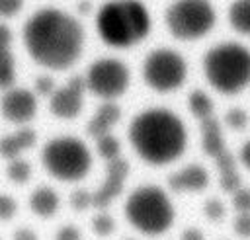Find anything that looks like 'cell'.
<instances>
[{
  "label": "cell",
  "instance_id": "2e32d148",
  "mask_svg": "<svg viewBox=\"0 0 250 240\" xmlns=\"http://www.w3.org/2000/svg\"><path fill=\"white\" fill-rule=\"evenodd\" d=\"M199 137H201V148L209 158H217L227 150L225 144V129L221 121L213 115L209 119L199 121Z\"/></svg>",
  "mask_w": 250,
  "mask_h": 240
},
{
  "label": "cell",
  "instance_id": "d6986e66",
  "mask_svg": "<svg viewBox=\"0 0 250 240\" xmlns=\"http://www.w3.org/2000/svg\"><path fill=\"white\" fill-rule=\"evenodd\" d=\"M188 111L197 121L209 119V117L215 115V101L205 90L195 88L188 94Z\"/></svg>",
  "mask_w": 250,
  "mask_h": 240
},
{
  "label": "cell",
  "instance_id": "603a6c76",
  "mask_svg": "<svg viewBox=\"0 0 250 240\" xmlns=\"http://www.w3.org/2000/svg\"><path fill=\"white\" fill-rule=\"evenodd\" d=\"M16 82V60L10 49L0 47V90L12 88Z\"/></svg>",
  "mask_w": 250,
  "mask_h": 240
},
{
  "label": "cell",
  "instance_id": "f1b7e54d",
  "mask_svg": "<svg viewBox=\"0 0 250 240\" xmlns=\"http://www.w3.org/2000/svg\"><path fill=\"white\" fill-rule=\"evenodd\" d=\"M16 215H18V201L8 193H0V222H8Z\"/></svg>",
  "mask_w": 250,
  "mask_h": 240
},
{
  "label": "cell",
  "instance_id": "52a82bcc",
  "mask_svg": "<svg viewBox=\"0 0 250 240\" xmlns=\"http://www.w3.org/2000/svg\"><path fill=\"white\" fill-rule=\"evenodd\" d=\"M172 37L180 41H197L217 23V12L209 0H174L164 16Z\"/></svg>",
  "mask_w": 250,
  "mask_h": 240
},
{
  "label": "cell",
  "instance_id": "74e56055",
  "mask_svg": "<svg viewBox=\"0 0 250 240\" xmlns=\"http://www.w3.org/2000/svg\"><path fill=\"white\" fill-rule=\"evenodd\" d=\"M80 12H90V2H80Z\"/></svg>",
  "mask_w": 250,
  "mask_h": 240
},
{
  "label": "cell",
  "instance_id": "7c38bea8",
  "mask_svg": "<svg viewBox=\"0 0 250 240\" xmlns=\"http://www.w3.org/2000/svg\"><path fill=\"white\" fill-rule=\"evenodd\" d=\"M37 96L33 90L12 86L2 92L0 98V113L12 125H29V121L37 113Z\"/></svg>",
  "mask_w": 250,
  "mask_h": 240
},
{
  "label": "cell",
  "instance_id": "8992f818",
  "mask_svg": "<svg viewBox=\"0 0 250 240\" xmlns=\"http://www.w3.org/2000/svg\"><path fill=\"white\" fill-rule=\"evenodd\" d=\"M92 152L88 144L74 135L53 137L43 144L41 164L45 172L64 183L80 181L92 170Z\"/></svg>",
  "mask_w": 250,
  "mask_h": 240
},
{
  "label": "cell",
  "instance_id": "e575fe53",
  "mask_svg": "<svg viewBox=\"0 0 250 240\" xmlns=\"http://www.w3.org/2000/svg\"><path fill=\"white\" fill-rule=\"evenodd\" d=\"M236 162H238V166H242V168L250 170V139H248V140L238 148Z\"/></svg>",
  "mask_w": 250,
  "mask_h": 240
},
{
  "label": "cell",
  "instance_id": "836d02e7",
  "mask_svg": "<svg viewBox=\"0 0 250 240\" xmlns=\"http://www.w3.org/2000/svg\"><path fill=\"white\" fill-rule=\"evenodd\" d=\"M12 240H39V234L29 226H18L12 234Z\"/></svg>",
  "mask_w": 250,
  "mask_h": 240
},
{
  "label": "cell",
  "instance_id": "f546056e",
  "mask_svg": "<svg viewBox=\"0 0 250 240\" xmlns=\"http://www.w3.org/2000/svg\"><path fill=\"white\" fill-rule=\"evenodd\" d=\"M55 88H57V84H55V80L51 78V76H37L35 78V84H33V94L37 96V98H47L49 100V96L55 92Z\"/></svg>",
  "mask_w": 250,
  "mask_h": 240
},
{
  "label": "cell",
  "instance_id": "ba28073f",
  "mask_svg": "<svg viewBox=\"0 0 250 240\" xmlns=\"http://www.w3.org/2000/svg\"><path fill=\"white\" fill-rule=\"evenodd\" d=\"M188 78L186 59L168 47L154 49L143 60V80L158 94H172L184 86Z\"/></svg>",
  "mask_w": 250,
  "mask_h": 240
},
{
  "label": "cell",
  "instance_id": "44dd1931",
  "mask_svg": "<svg viewBox=\"0 0 250 240\" xmlns=\"http://www.w3.org/2000/svg\"><path fill=\"white\" fill-rule=\"evenodd\" d=\"M33 176V168L29 164V160H25L23 156L20 158H14V160H8V166H6V178L16 183V185H25Z\"/></svg>",
  "mask_w": 250,
  "mask_h": 240
},
{
  "label": "cell",
  "instance_id": "4fadbf2b",
  "mask_svg": "<svg viewBox=\"0 0 250 240\" xmlns=\"http://www.w3.org/2000/svg\"><path fill=\"white\" fill-rule=\"evenodd\" d=\"M209 185V172L201 164H186L168 176V189L174 193H201Z\"/></svg>",
  "mask_w": 250,
  "mask_h": 240
},
{
  "label": "cell",
  "instance_id": "277c9868",
  "mask_svg": "<svg viewBox=\"0 0 250 240\" xmlns=\"http://www.w3.org/2000/svg\"><path fill=\"white\" fill-rule=\"evenodd\" d=\"M209 86L223 96H236L250 86V49L236 41L213 45L203 57Z\"/></svg>",
  "mask_w": 250,
  "mask_h": 240
},
{
  "label": "cell",
  "instance_id": "4316f807",
  "mask_svg": "<svg viewBox=\"0 0 250 240\" xmlns=\"http://www.w3.org/2000/svg\"><path fill=\"white\" fill-rule=\"evenodd\" d=\"M203 215L211 222H221L227 215V207L219 197H207L203 203Z\"/></svg>",
  "mask_w": 250,
  "mask_h": 240
},
{
  "label": "cell",
  "instance_id": "9a60e30c",
  "mask_svg": "<svg viewBox=\"0 0 250 240\" xmlns=\"http://www.w3.org/2000/svg\"><path fill=\"white\" fill-rule=\"evenodd\" d=\"M121 119V107L117 101H102L86 123V133L92 139L107 135Z\"/></svg>",
  "mask_w": 250,
  "mask_h": 240
},
{
  "label": "cell",
  "instance_id": "d590c367",
  "mask_svg": "<svg viewBox=\"0 0 250 240\" xmlns=\"http://www.w3.org/2000/svg\"><path fill=\"white\" fill-rule=\"evenodd\" d=\"M180 240H205V234H203V230L197 228V226H188V228L182 230Z\"/></svg>",
  "mask_w": 250,
  "mask_h": 240
},
{
  "label": "cell",
  "instance_id": "d4e9b609",
  "mask_svg": "<svg viewBox=\"0 0 250 240\" xmlns=\"http://www.w3.org/2000/svg\"><path fill=\"white\" fill-rule=\"evenodd\" d=\"M90 226H92V232H94L96 236L107 238V236H111V234L115 232V219H113L105 209H100V211H96V215L92 217Z\"/></svg>",
  "mask_w": 250,
  "mask_h": 240
},
{
  "label": "cell",
  "instance_id": "cb8c5ba5",
  "mask_svg": "<svg viewBox=\"0 0 250 240\" xmlns=\"http://www.w3.org/2000/svg\"><path fill=\"white\" fill-rule=\"evenodd\" d=\"M248 123H250V115H248V111L244 109V107H229L227 111H225V115H223V119H221V125H223V129L227 127L229 131H244L246 127H248Z\"/></svg>",
  "mask_w": 250,
  "mask_h": 240
},
{
  "label": "cell",
  "instance_id": "d6a6232c",
  "mask_svg": "<svg viewBox=\"0 0 250 240\" xmlns=\"http://www.w3.org/2000/svg\"><path fill=\"white\" fill-rule=\"evenodd\" d=\"M23 6V0H0V18H14Z\"/></svg>",
  "mask_w": 250,
  "mask_h": 240
},
{
  "label": "cell",
  "instance_id": "6da1fadb",
  "mask_svg": "<svg viewBox=\"0 0 250 240\" xmlns=\"http://www.w3.org/2000/svg\"><path fill=\"white\" fill-rule=\"evenodd\" d=\"M27 55L49 70H66L74 66L84 49V29L76 18L59 10H37L21 31Z\"/></svg>",
  "mask_w": 250,
  "mask_h": 240
},
{
  "label": "cell",
  "instance_id": "7a4b0ae2",
  "mask_svg": "<svg viewBox=\"0 0 250 240\" xmlns=\"http://www.w3.org/2000/svg\"><path fill=\"white\" fill-rule=\"evenodd\" d=\"M135 154L148 166H168L182 158L188 148V129L184 121L166 107H146L139 111L127 131Z\"/></svg>",
  "mask_w": 250,
  "mask_h": 240
},
{
  "label": "cell",
  "instance_id": "83f0119b",
  "mask_svg": "<svg viewBox=\"0 0 250 240\" xmlns=\"http://www.w3.org/2000/svg\"><path fill=\"white\" fill-rule=\"evenodd\" d=\"M230 203L236 213H250V187L240 185L236 191L230 193Z\"/></svg>",
  "mask_w": 250,
  "mask_h": 240
},
{
  "label": "cell",
  "instance_id": "ffe728a7",
  "mask_svg": "<svg viewBox=\"0 0 250 240\" xmlns=\"http://www.w3.org/2000/svg\"><path fill=\"white\" fill-rule=\"evenodd\" d=\"M229 23L236 33L250 37V0H234L230 4Z\"/></svg>",
  "mask_w": 250,
  "mask_h": 240
},
{
  "label": "cell",
  "instance_id": "1f68e13d",
  "mask_svg": "<svg viewBox=\"0 0 250 240\" xmlns=\"http://www.w3.org/2000/svg\"><path fill=\"white\" fill-rule=\"evenodd\" d=\"M53 240H82V232L74 224H62L57 228Z\"/></svg>",
  "mask_w": 250,
  "mask_h": 240
},
{
  "label": "cell",
  "instance_id": "9c48e42d",
  "mask_svg": "<svg viewBox=\"0 0 250 240\" xmlns=\"http://www.w3.org/2000/svg\"><path fill=\"white\" fill-rule=\"evenodd\" d=\"M82 78L86 92L100 98L102 101H115L129 90L131 84V72L127 64L113 57L96 59Z\"/></svg>",
  "mask_w": 250,
  "mask_h": 240
},
{
  "label": "cell",
  "instance_id": "f35d334b",
  "mask_svg": "<svg viewBox=\"0 0 250 240\" xmlns=\"http://www.w3.org/2000/svg\"><path fill=\"white\" fill-rule=\"evenodd\" d=\"M125 240H135V238H125Z\"/></svg>",
  "mask_w": 250,
  "mask_h": 240
},
{
  "label": "cell",
  "instance_id": "4dcf8cb0",
  "mask_svg": "<svg viewBox=\"0 0 250 240\" xmlns=\"http://www.w3.org/2000/svg\"><path fill=\"white\" fill-rule=\"evenodd\" d=\"M232 230L238 238H250V213H236L232 220Z\"/></svg>",
  "mask_w": 250,
  "mask_h": 240
},
{
  "label": "cell",
  "instance_id": "e0dca14e",
  "mask_svg": "<svg viewBox=\"0 0 250 240\" xmlns=\"http://www.w3.org/2000/svg\"><path fill=\"white\" fill-rule=\"evenodd\" d=\"M61 197L51 185H37L29 195V209L39 219H51L59 213Z\"/></svg>",
  "mask_w": 250,
  "mask_h": 240
},
{
  "label": "cell",
  "instance_id": "8d00e7d4",
  "mask_svg": "<svg viewBox=\"0 0 250 240\" xmlns=\"http://www.w3.org/2000/svg\"><path fill=\"white\" fill-rule=\"evenodd\" d=\"M12 39H14V35H12V29H10L8 25L0 23V47H4V49H10V47H12Z\"/></svg>",
  "mask_w": 250,
  "mask_h": 240
},
{
  "label": "cell",
  "instance_id": "ab89813d",
  "mask_svg": "<svg viewBox=\"0 0 250 240\" xmlns=\"http://www.w3.org/2000/svg\"><path fill=\"white\" fill-rule=\"evenodd\" d=\"M0 240H2V238H0Z\"/></svg>",
  "mask_w": 250,
  "mask_h": 240
},
{
  "label": "cell",
  "instance_id": "7402d4cb",
  "mask_svg": "<svg viewBox=\"0 0 250 240\" xmlns=\"http://www.w3.org/2000/svg\"><path fill=\"white\" fill-rule=\"evenodd\" d=\"M96 142V154L109 162V160H115L121 156V140L113 135V133H107V135H102L98 139H94Z\"/></svg>",
  "mask_w": 250,
  "mask_h": 240
},
{
  "label": "cell",
  "instance_id": "3957f363",
  "mask_svg": "<svg viewBox=\"0 0 250 240\" xmlns=\"http://www.w3.org/2000/svg\"><path fill=\"white\" fill-rule=\"evenodd\" d=\"M152 18L141 0H109L96 14L100 39L113 49H129L148 37Z\"/></svg>",
  "mask_w": 250,
  "mask_h": 240
},
{
  "label": "cell",
  "instance_id": "ac0fdd59",
  "mask_svg": "<svg viewBox=\"0 0 250 240\" xmlns=\"http://www.w3.org/2000/svg\"><path fill=\"white\" fill-rule=\"evenodd\" d=\"M215 166H217V174H219V187L225 193H232L242 185L238 162L229 150H225L221 156L215 158Z\"/></svg>",
  "mask_w": 250,
  "mask_h": 240
},
{
  "label": "cell",
  "instance_id": "30bf717a",
  "mask_svg": "<svg viewBox=\"0 0 250 240\" xmlns=\"http://www.w3.org/2000/svg\"><path fill=\"white\" fill-rule=\"evenodd\" d=\"M84 94H86V84L82 76H72L70 80H66V84L57 86L55 92L49 96L51 115L62 121L76 119L84 107Z\"/></svg>",
  "mask_w": 250,
  "mask_h": 240
},
{
  "label": "cell",
  "instance_id": "484cf974",
  "mask_svg": "<svg viewBox=\"0 0 250 240\" xmlns=\"http://www.w3.org/2000/svg\"><path fill=\"white\" fill-rule=\"evenodd\" d=\"M68 203H70V207H72L76 213H84V211H88V209H94V205H92V189L76 187V189L70 193Z\"/></svg>",
  "mask_w": 250,
  "mask_h": 240
},
{
  "label": "cell",
  "instance_id": "5bb4252c",
  "mask_svg": "<svg viewBox=\"0 0 250 240\" xmlns=\"http://www.w3.org/2000/svg\"><path fill=\"white\" fill-rule=\"evenodd\" d=\"M37 144V133L29 125H20L16 131H10L0 137V156L8 162L23 156Z\"/></svg>",
  "mask_w": 250,
  "mask_h": 240
},
{
  "label": "cell",
  "instance_id": "8fae6325",
  "mask_svg": "<svg viewBox=\"0 0 250 240\" xmlns=\"http://www.w3.org/2000/svg\"><path fill=\"white\" fill-rule=\"evenodd\" d=\"M127 178H129V162L123 156L105 162L104 181L96 189H92V205H94V209L96 211L107 209L121 195V191L125 189Z\"/></svg>",
  "mask_w": 250,
  "mask_h": 240
},
{
  "label": "cell",
  "instance_id": "5b68a950",
  "mask_svg": "<svg viewBox=\"0 0 250 240\" xmlns=\"http://www.w3.org/2000/svg\"><path fill=\"white\" fill-rule=\"evenodd\" d=\"M125 219L143 236H160L168 232L176 219L170 193L154 183L135 187L125 199Z\"/></svg>",
  "mask_w": 250,
  "mask_h": 240
}]
</instances>
